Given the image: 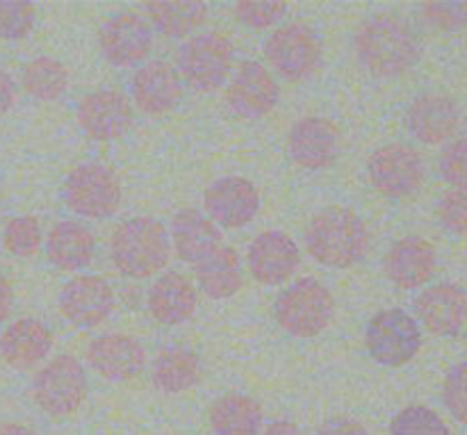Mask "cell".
I'll return each instance as SVG.
<instances>
[{
  "label": "cell",
  "mask_w": 467,
  "mask_h": 435,
  "mask_svg": "<svg viewBox=\"0 0 467 435\" xmlns=\"http://www.w3.org/2000/svg\"><path fill=\"white\" fill-rule=\"evenodd\" d=\"M96 251L94 235L78 222H59L46 237V255L62 272H78L91 263Z\"/></svg>",
  "instance_id": "obj_26"
},
{
  "label": "cell",
  "mask_w": 467,
  "mask_h": 435,
  "mask_svg": "<svg viewBox=\"0 0 467 435\" xmlns=\"http://www.w3.org/2000/svg\"><path fill=\"white\" fill-rule=\"evenodd\" d=\"M390 435H451V431L427 406H409L392 418Z\"/></svg>",
  "instance_id": "obj_32"
},
{
  "label": "cell",
  "mask_w": 467,
  "mask_h": 435,
  "mask_svg": "<svg viewBox=\"0 0 467 435\" xmlns=\"http://www.w3.org/2000/svg\"><path fill=\"white\" fill-rule=\"evenodd\" d=\"M130 89L137 108L150 117H162L171 112L182 98L181 76L171 64L160 62V59L137 68Z\"/></svg>",
  "instance_id": "obj_19"
},
{
  "label": "cell",
  "mask_w": 467,
  "mask_h": 435,
  "mask_svg": "<svg viewBox=\"0 0 467 435\" xmlns=\"http://www.w3.org/2000/svg\"><path fill=\"white\" fill-rule=\"evenodd\" d=\"M78 126L89 140H121L132 126V105L126 94L117 89H100L87 94L78 103Z\"/></svg>",
  "instance_id": "obj_12"
},
{
  "label": "cell",
  "mask_w": 467,
  "mask_h": 435,
  "mask_svg": "<svg viewBox=\"0 0 467 435\" xmlns=\"http://www.w3.org/2000/svg\"><path fill=\"white\" fill-rule=\"evenodd\" d=\"M150 378L158 390L178 395L201 381V363L199 356L187 349H164L155 356L153 368H150Z\"/></svg>",
  "instance_id": "obj_30"
},
{
  "label": "cell",
  "mask_w": 467,
  "mask_h": 435,
  "mask_svg": "<svg viewBox=\"0 0 467 435\" xmlns=\"http://www.w3.org/2000/svg\"><path fill=\"white\" fill-rule=\"evenodd\" d=\"M319 435H368L365 427H360L356 419L349 418H331L322 424Z\"/></svg>",
  "instance_id": "obj_40"
},
{
  "label": "cell",
  "mask_w": 467,
  "mask_h": 435,
  "mask_svg": "<svg viewBox=\"0 0 467 435\" xmlns=\"http://www.w3.org/2000/svg\"><path fill=\"white\" fill-rule=\"evenodd\" d=\"M290 158L304 169H327L331 167L340 153V135L337 128L328 119L306 117L292 126L287 137Z\"/></svg>",
  "instance_id": "obj_17"
},
{
  "label": "cell",
  "mask_w": 467,
  "mask_h": 435,
  "mask_svg": "<svg viewBox=\"0 0 467 435\" xmlns=\"http://www.w3.org/2000/svg\"><path fill=\"white\" fill-rule=\"evenodd\" d=\"M442 399H445L447 410L461 424H467V363L450 369L445 388H442Z\"/></svg>",
  "instance_id": "obj_36"
},
{
  "label": "cell",
  "mask_w": 467,
  "mask_h": 435,
  "mask_svg": "<svg viewBox=\"0 0 467 435\" xmlns=\"http://www.w3.org/2000/svg\"><path fill=\"white\" fill-rule=\"evenodd\" d=\"M410 135L422 144H445L461 126V109L456 100L442 94H424L410 103L406 112Z\"/></svg>",
  "instance_id": "obj_20"
},
{
  "label": "cell",
  "mask_w": 467,
  "mask_h": 435,
  "mask_svg": "<svg viewBox=\"0 0 467 435\" xmlns=\"http://www.w3.org/2000/svg\"><path fill=\"white\" fill-rule=\"evenodd\" d=\"M196 281L210 299H228L237 295L242 287L240 255L231 246H219L196 264Z\"/></svg>",
  "instance_id": "obj_27"
},
{
  "label": "cell",
  "mask_w": 467,
  "mask_h": 435,
  "mask_svg": "<svg viewBox=\"0 0 467 435\" xmlns=\"http://www.w3.org/2000/svg\"><path fill=\"white\" fill-rule=\"evenodd\" d=\"M87 363L108 381H128L146 368V349L137 337L108 333L91 342L87 349Z\"/></svg>",
  "instance_id": "obj_18"
},
{
  "label": "cell",
  "mask_w": 467,
  "mask_h": 435,
  "mask_svg": "<svg viewBox=\"0 0 467 435\" xmlns=\"http://www.w3.org/2000/svg\"><path fill=\"white\" fill-rule=\"evenodd\" d=\"M436 212L447 231L454 235H467V192H447L438 203Z\"/></svg>",
  "instance_id": "obj_37"
},
{
  "label": "cell",
  "mask_w": 467,
  "mask_h": 435,
  "mask_svg": "<svg viewBox=\"0 0 467 435\" xmlns=\"http://www.w3.org/2000/svg\"><path fill=\"white\" fill-rule=\"evenodd\" d=\"M144 9L155 30L173 39L192 35L208 18V5L199 0H158V3H146Z\"/></svg>",
  "instance_id": "obj_29"
},
{
  "label": "cell",
  "mask_w": 467,
  "mask_h": 435,
  "mask_svg": "<svg viewBox=\"0 0 467 435\" xmlns=\"http://www.w3.org/2000/svg\"><path fill=\"white\" fill-rule=\"evenodd\" d=\"M0 435H35V431L21 424H0Z\"/></svg>",
  "instance_id": "obj_44"
},
{
  "label": "cell",
  "mask_w": 467,
  "mask_h": 435,
  "mask_svg": "<svg viewBox=\"0 0 467 435\" xmlns=\"http://www.w3.org/2000/svg\"><path fill=\"white\" fill-rule=\"evenodd\" d=\"M99 46L112 67H137L153 48V27L135 12L114 14L100 27Z\"/></svg>",
  "instance_id": "obj_11"
},
{
  "label": "cell",
  "mask_w": 467,
  "mask_h": 435,
  "mask_svg": "<svg viewBox=\"0 0 467 435\" xmlns=\"http://www.w3.org/2000/svg\"><path fill=\"white\" fill-rule=\"evenodd\" d=\"M53 349V333L39 319H18L0 336V356L14 369H30Z\"/></svg>",
  "instance_id": "obj_24"
},
{
  "label": "cell",
  "mask_w": 467,
  "mask_h": 435,
  "mask_svg": "<svg viewBox=\"0 0 467 435\" xmlns=\"http://www.w3.org/2000/svg\"><path fill=\"white\" fill-rule=\"evenodd\" d=\"M233 41L222 32L196 35L178 53V76L190 89L210 94L226 82L233 68Z\"/></svg>",
  "instance_id": "obj_5"
},
{
  "label": "cell",
  "mask_w": 467,
  "mask_h": 435,
  "mask_svg": "<svg viewBox=\"0 0 467 435\" xmlns=\"http://www.w3.org/2000/svg\"><path fill=\"white\" fill-rule=\"evenodd\" d=\"M356 57L377 78H397L420 59L418 36L395 14H374L356 32Z\"/></svg>",
  "instance_id": "obj_1"
},
{
  "label": "cell",
  "mask_w": 467,
  "mask_h": 435,
  "mask_svg": "<svg viewBox=\"0 0 467 435\" xmlns=\"http://www.w3.org/2000/svg\"><path fill=\"white\" fill-rule=\"evenodd\" d=\"M199 295L182 274L167 272L149 290V310L164 326H178L194 317Z\"/></svg>",
  "instance_id": "obj_23"
},
{
  "label": "cell",
  "mask_w": 467,
  "mask_h": 435,
  "mask_svg": "<svg viewBox=\"0 0 467 435\" xmlns=\"http://www.w3.org/2000/svg\"><path fill=\"white\" fill-rule=\"evenodd\" d=\"M35 5L23 0H0V39H23L35 26Z\"/></svg>",
  "instance_id": "obj_34"
},
{
  "label": "cell",
  "mask_w": 467,
  "mask_h": 435,
  "mask_svg": "<svg viewBox=\"0 0 467 435\" xmlns=\"http://www.w3.org/2000/svg\"><path fill=\"white\" fill-rule=\"evenodd\" d=\"M203 205L210 217L223 228H242L254 222L260 210V194L246 178L228 176L205 190Z\"/></svg>",
  "instance_id": "obj_15"
},
{
  "label": "cell",
  "mask_w": 467,
  "mask_h": 435,
  "mask_svg": "<svg viewBox=\"0 0 467 435\" xmlns=\"http://www.w3.org/2000/svg\"><path fill=\"white\" fill-rule=\"evenodd\" d=\"M322 39L304 23H287L269 35L265 55L281 78L290 82L306 80L322 64Z\"/></svg>",
  "instance_id": "obj_8"
},
{
  "label": "cell",
  "mask_w": 467,
  "mask_h": 435,
  "mask_svg": "<svg viewBox=\"0 0 467 435\" xmlns=\"http://www.w3.org/2000/svg\"><path fill=\"white\" fill-rule=\"evenodd\" d=\"M214 435H260L263 409L246 395H223L210 409Z\"/></svg>",
  "instance_id": "obj_28"
},
{
  "label": "cell",
  "mask_w": 467,
  "mask_h": 435,
  "mask_svg": "<svg viewBox=\"0 0 467 435\" xmlns=\"http://www.w3.org/2000/svg\"><path fill=\"white\" fill-rule=\"evenodd\" d=\"M249 269L254 278L263 285H281L301 263L296 242L283 231H265L251 242Z\"/></svg>",
  "instance_id": "obj_16"
},
{
  "label": "cell",
  "mask_w": 467,
  "mask_h": 435,
  "mask_svg": "<svg viewBox=\"0 0 467 435\" xmlns=\"http://www.w3.org/2000/svg\"><path fill=\"white\" fill-rule=\"evenodd\" d=\"M278 89L276 78L260 62H244L233 76L226 89V100L233 112L242 119H263L276 108Z\"/></svg>",
  "instance_id": "obj_13"
},
{
  "label": "cell",
  "mask_w": 467,
  "mask_h": 435,
  "mask_svg": "<svg viewBox=\"0 0 467 435\" xmlns=\"http://www.w3.org/2000/svg\"><path fill=\"white\" fill-rule=\"evenodd\" d=\"M87 397V374L82 363L62 354L50 360L32 381V399L44 413L67 418L76 413Z\"/></svg>",
  "instance_id": "obj_7"
},
{
  "label": "cell",
  "mask_w": 467,
  "mask_h": 435,
  "mask_svg": "<svg viewBox=\"0 0 467 435\" xmlns=\"http://www.w3.org/2000/svg\"><path fill=\"white\" fill-rule=\"evenodd\" d=\"M374 190L390 199L415 194L424 182V162L415 149L406 144H388L374 150L368 162Z\"/></svg>",
  "instance_id": "obj_10"
},
{
  "label": "cell",
  "mask_w": 467,
  "mask_h": 435,
  "mask_svg": "<svg viewBox=\"0 0 467 435\" xmlns=\"http://www.w3.org/2000/svg\"><path fill=\"white\" fill-rule=\"evenodd\" d=\"M14 100H16V87H14V80L5 71H0V117L12 109Z\"/></svg>",
  "instance_id": "obj_41"
},
{
  "label": "cell",
  "mask_w": 467,
  "mask_h": 435,
  "mask_svg": "<svg viewBox=\"0 0 467 435\" xmlns=\"http://www.w3.org/2000/svg\"><path fill=\"white\" fill-rule=\"evenodd\" d=\"M41 226L35 217H14L5 226L3 244L5 249L18 258H30L41 246Z\"/></svg>",
  "instance_id": "obj_33"
},
{
  "label": "cell",
  "mask_w": 467,
  "mask_h": 435,
  "mask_svg": "<svg viewBox=\"0 0 467 435\" xmlns=\"http://www.w3.org/2000/svg\"><path fill=\"white\" fill-rule=\"evenodd\" d=\"M441 173L454 190L467 192V140L454 141L442 150Z\"/></svg>",
  "instance_id": "obj_38"
},
{
  "label": "cell",
  "mask_w": 467,
  "mask_h": 435,
  "mask_svg": "<svg viewBox=\"0 0 467 435\" xmlns=\"http://www.w3.org/2000/svg\"><path fill=\"white\" fill-rule=\"evenodd\" d=\"M121 182L103 164H82L67 176L62 201L71 212L87 219H108L121 205Z\"/></svg>",
  "instance_id": "obj_6"
},
{
  "label": "cell",
  "mask_w": 467,
  "mask_h": 435,
  "mask_svg": "<svg viewBox=\"0 0 467 435\" xmlns=\"http://www.w3.org/2000/svg\"><path fill=\"white\" fill-rule=\"evenodd\" d=\"M23 89L36 100H57L68 89V71L53 57H36L23 68Z\"/></svg>",
  "instance_id": "obj_31"
},
{
  "label": "cell",
  "mask_w": 467,
  "mask_h": 435,
  "mask_svg": "<svg viewBox=\"0 0 467 435\" xmlns=\"http://www.w3.org/2000/svg\"><path fill=\"white\" fill-rule=\"evenodd\" d=\"M114 267L128 278H150L162 272L171 258L169 233L158 219L132 217L117 226L109 242Z\"/></svg>",
  "instance_id": "obj_3"
},
{
  "label": "cell",
  "mask_w": 467,
  "mask_h": 435,
  "mask_svg": "<svg viewBox=\"0 0 467 435\" xmlns=\"http://www.w3.org/2000/svg\"><path fill=\"white\" fill-rule=\"evenodd\" d=\"M415 313L433 336H456L467 319V292L454 283L429 287L415 299Z\"/></svg>",
  "instance_id": "obj_21"
},
{
  "label": "cell",
  "mask_w": 467,
  "mask_h": 435,
  "mask_svg": "<svg viewBox=\"0 0 467 435\" xmlns=\"http://www.w3.org/2000/svg\"><path fill=\"white\" fill-rule=\"evenodd\" d=\"M12 287H9L7 278L0 274V324L9 317V310H12Z\"/></svg>",
  "instance_id": "obj_42"
},
{
  "label": "cell",
  "mask_w": 467,
  "mask_h": 435,
  "mask_svg": "<svg viewBox=\"0 0 467 435\" xmlns=\"http://www.w3.org/2000/svg\"><path fill=\"white\" fill-rule=\"evenodd\" d=\"M171 235L178 258L190 264H199L222 246V233L214 226V222L192 208L181 210L173 217Z\"/></svg>",
  "instance_id": "obj_25"
},
{
  "label": "cell",
  "mask_w": 467,
  "mask_h": 435,
  "mask_svg": "<svg viewBox=\"0 0 467 435\" xmlns=\"http://www.w3.org/2000/svg\"><path fill=\"white\" fill-rule=\"evenodd\" d=\"M278 326L295 337H315L331 324L336 299L315 278H301L283 290L274 304Z\"/></svg>",
  "instance_id": "obj_4"
},
{
  "label": "cell",
  "mask_w": 467,
  "mask_h": 435,
  "mask_svg": "<svg viewBox=\"0 0 467 435\" xmlns=\"http://www.w3.org/2000/svg\"><path fill=\"white\" fill-rule=\"evenodd\" d=\"M59 310L78 328L103 324L114 310V292L100 276H76L59 295Z\"/></svg>",
  "instance_id": "obj_14"
},
{
  "label": "cell",
  "mask_w": 467,
  "mask_h": 435,
  "mask_svg": "<svg viewBox=\"0 0 467 435\" xmlns=\"http://www.w3.org/2000/svg\"><path fill=\"white\" fill-rule=\"evenodd\" d=\"M365 345L379 365L401 368L418 356L422 347V331L406 310L390 308L369 319Z\"/></svg>",
  "instance_id": "obj_9"
},
{
  "label": "cell",
  "mask_w": 467,
  "mask_h": 435,
  "mask_svg": "<svg viewBox=\"0 0 467 435\" xmlns=\"http://www.w3.org/2000/svg\"><path fill=\"white\" fill-rule=\"evenodd\" d=\"M422 14L438 30L454 32L467 26V3H424Z\"/></svg>",
  "instance_id": "obj_39"
},
{
  "label": "cell",
  "mask_w": 467,
  "mask_h": 435,
  "mask_svg": "<svg viewBox=\"0 0 467 435\" xmlns=\"http://www.w3.org/2000/svg\"><path fill=\"white\" fill-rule=\"evenodd\" d=\"M436 264L438 258L431 242H427L424 237L410 235L392 244V249L386 255V263H383V269H386V276L390 278V283H395L397 287L415 290V287H422L424 283L431 281Z\"/></svg>",
  "instance_id": "obj_22"
},
{
  "label": "cell",
  "mask_w": 467,
  "mask_h": 435,
  "mask_svg": "<svg viewBox=\"0 0 467 435\" xmlns=\"http://www.w3.org/2000/svg\"><path fill=\"white\" fill-rule=\"evenodd\" d=\"M263 435H301L299 427L295 422H287V419H278V422H272L267 429H265Z\"/></svg>",
  "instance_id": "obj_43"
},
{
  "label": "cell",
  "mask_w": 467,
  "mask_h": 435,
  "mask_svg": "<svg viewBox=\"0 0 467 435\" xmlns=\"http://www.w3.org/2000/svg\"><path fill=\"white\" fill-rule=\"evenodd\" d=\"M369 233L363 219L351 208L333 205L313 217L306 231V249L319 264L347 269L365 258Z\"/></svg>",
  "instance_id": "obj_2"
},
{
  "label": "cell",
  "mask_w": 467,
  "mask_h": 435,
  "mask_svg": "<svg viewBox=\"0 0 467 435\" xmlns=\"http://www.w3.org/2000/svg\"><path fill=\"white\" fill-rule=\"evenodd\" d=\"M285 12L287 5L278 0H242L235 5V16L254 30H267L276 26Z\"/></svg>",
  "instance_id": "obj_35"
}]
</instances>
